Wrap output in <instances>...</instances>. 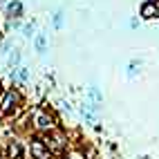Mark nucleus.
Here are the masks:
<instances>
[{
	"label": "nucleus",
	"instance_id": "nucleus-1",
	"mask_svg": "<svg viewBox=\"0 0 159 159\" xmlns=\"http://www.w3.org/2000/svg\"><path fill=\"white\" fill-rule=\"evenodd\" d=\"M45 143L49 148V152H54V155H63L65 152V146H67L65 137H63L61 132H52V130H49V137H47Z\"/></svg>",
	"mask_w": 159,
	"mask_h": 159
},
{
	"label": "nucleus",
	"instance_id": "nucleus-2",
	"mask_svg": "<svg viewBox=\"0 0 159 159\" xmlns=\"http://www.w3.org/2000/svg\"><path fill=\"white\" fill-rule=\"evenodd\" d=\"M49 148L45 141H40V139H34L31 141V157L34 159H49Z\"/></svg>",
	"mask_w": 159,
	"mask_h": 159
},
{
	"label": "nucleus",
	"instance_id": "nucleus-3",
	"mask_svg": "<svg viewBox=\"0 0 159 159\" xmlns=\"http://www.w3.org/2000/svg\"><path fill=\"white\" fill-rule=\"evenodd\" d=\"M36 128L38 130H52V128H54V119H52L47 112L38 110L36 112Z\"/></svg>",
	"mask_w": 159,
	"mask_h": 159
},
{
	"label": "nucleus",
	"instance_id": "nucleus-4",
	"mask_svg": "<svg viewBox=\"0 0 159 159\" xmlns=\"http://www.w3.org/2000/svg\"><path fill=\"white\" fill-rule=\"evenodd\" d=\"M141 18L143 20H152V18H157L159 16V5L157 2H150V0H148V2H143L141 5Z\"/></svg>",
	"mask_w": 159,
	"mask_h": 159
},
{
	"label": "nucleus",
	"instance_id": "nucleus-5",
	"mask_svg": "<svg viewBox=\"0 0 159 159\" xmlns=\"http://www.w3.org/2000/svg\"><path fill=\"white\" fill-rule=\"evenodd\" d=\"M5 11H7V16L11 20H18L20 16H23V2H20V0H9Z\"/></svg>",
	"mask_w": 159,
	"mask_h": 159
},
{
	"label": "nucleus",
	"instance_id": "nucleus-6",
	"mask_svg": "<svg viewBox=\"0 0 159 159\" xmlns=\"http://www.w3.org/2000/svg\"><path fill=\"white\" fill-rule=\"evenodd\" d=\"M20 101V97H18V92H7V97H5V103H2V112L5 114H9L14 108H16V103Z\"/></svg>",
	"mask_w": 159,
	"mask_h": 159
},
{
	"label": "nucleus",
	"instance_id": "nucleus-7",
	"mask_svg": "<svg viewBox=\"0 0 159 159\" xmlns=\"http://www.w3.org/2000/svg\"><path fill=\"white\" fill-rule=\"evenodd\" d=\"M7 152H9V159H23V146H20L18 141H11Z\"/></svg>",
	"mask_w": 159,
	"mask_h": 159
},
{
	"label": "nucleus",
	"instance_id": "nucleus-8",
	"mask_svg": "<svg viewBox=\"0 0 159 159\" xmlns=\"http://www.w3.org/2000/svg\"><path fill=\"white\" fill-rule=\"evenodd\" d=\"M34 45H36V52H38V54H45V52H47V43H45V34H43V31L36 34Z\"/></svg>",
	"mask_w": 159,
	"mask_h": 159
},
{
	"label": "nucleus",
	"instance_id": "nucleus-9",
	"mask_svg": "<svg viewBox=\"0 0 159 159\" xmlns=\"http://www.w3.org/2000/svg\"><path fill=\"white\" fill-rule=\"evenodd\" d=\"M34 31H36V23H25V25H23V36H25V38L36 36Z\"/></svg>",
	"mask_w": 159,
	"mask_h": 159
},
{
	"label": "nucleus",
	"instance_id": "nucleus-10",
	"mask_svg": "<svg viewBox=\"0 0 159 159\" xmlns=\"http://www.w3.org/2000/svg\"><path fill=\"white\" fill-rule=\"evenodd\" d=\"M18 63H20V52H18V49H9V65L16 70Z\"/></svg>",
	"mask_w": 159,
	"mask_h": 159
},
{
	"label": "nucleus",
	"instance_id": "nucleus-11",
	"mask_svg": "<svg viewBox=\"0 0 159 159\" xmlns=\"http://www.w3.org/2000/svg\"><path fill=\"white\" fill-rule=\"evenodd\" d=\"M52 25H54V29H61V27H63V9H58V11L54 14V18H52Z\"/></svg>",
	"mask_w": 159,
	"mask_h": 159
},
{
	"label": "nucleus",
	"instance_id": "nucleus-12",
	"mask_svg": "<svg viewBox=\"0 0 159 159\" xmlns=\"http://www.w3.org/2000/svg\"><path fill=\"white\" fill-rule=\"evenodd\" d=\"M137 67H141V63H139V61H132L130 65H128V76H130V79H134V76H137V72H139Z\"/></svg>",
	"mask_w": 159,
	"mask_h": 159
},
{
	"label": "nucleus",
	"instance_id": "nucleus-13",
	"mask_svg": "<svg viewBox=\"0 0 159 159\" xmlns=\"http://www.w3.org/2000/svg\"><path fill=\"white\" fill-rule=\"evenodd\" d=\"M0 40H2V29H0Z\"/></svg>",
	"mask_w": 159,
	"mask_h": 159
},
{
	"label": "nucleus",
	"instance_id": "nucleus-14",
	"mask_svg": "<svg viewBox=\"0 0 159 159\" xmlns=\"http://www.w3.org/2000/svg\"><path fill=\"white\" fill-rule=\"evenodd\" d=\"M0 112H2V110H0Z\"/></svg>",
	"mask_w": 159,
	"mask_h": 159
}]
</instances>
